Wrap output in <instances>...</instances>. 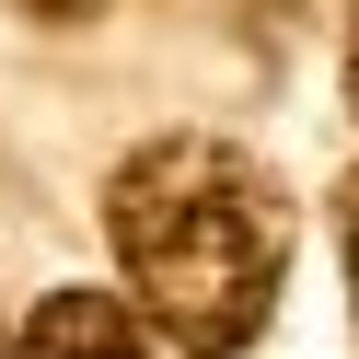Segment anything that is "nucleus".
I'll return each instance as SVG.
<instances>
[{
	"mask_svg": "<svg viewBox=\"0 0 359 359\" xmlns=\"http://www.w3.org/2000/svg\"><path fill=\"white\" fill-rule=\"evenodd\" d=\"M0 359H24V325H0Z\"/></svg>",
	"mask_w": 359,
	"mask_h": 359,
	"instance_id": "6",
	"label": "nucleus"
},
{
	"mask_svg": "<svg viewBox=\"0 0 359 359\" xmlns=\"http://www.w3.org/2000/svg\"><path fill=\"white\" fill-rule=\"evenodd\" d=\"M24 359H151V348H140V313L116 290H47L24 313Z\"/></svg>",
	"mask_w": 359,
	"mask_h": 359,
	"instance_id": "2",
	"label": "nucleus"
},
{
	"mask_svg": "<svg viewBox=\"0 0 359 359\" xmlns=\"http://www.w3.org/2000/svg\"><path fill=\"white\" fill-rule=\"evenodd\" d=\"M336 243H348V325H359V174L336 186Z\"/></svg>",
	"mask_w": 359,
	"mask_h": 359,
	"instance_id": "3",
	"label": "nucleus"
},
{
	"mask_svg": "<svg viewBox=\"0 0 359 359\" xmlns=\"http://www.w3.org/2000/svg\"><path fill=\"white\" fill-rule=\"evenodd\" d=\"M348 104H359V24H348Z\"/></svg>",
	"mask_w": 359,
	"mask_h": 359,
	"instance_id": "5",
	"label": "nucleus"
},
{
	"mask_svg": "<svg viewBox=\"0 0 359 359\" xmlns=\"http://www.w3.org/2000/svg\"><path fill=\"white\" fill-rule=\"evenodd\" d=\"M104 232H116V278L163 348L232 359L266 336L290 290V209L232 140L209 128H163L104 174Z\"/></svg>",
	"mask_w": 359,
	"mask_h": 359,
	"instance_id": "1",
	"label": "nucleus"
},
{
	"mask_svg": "<svg viewBox=\"0 0 359 359\" xmlns=\"http://www.w3.org/2000/svg\"><path fill=\"white\" fill-rule=\"evenodd\" d=\"M12 12H24V24H93L104 0H12Z\"/></svg>",
	"mask_w": 359,
	"mask_h": 359,
	"instance_id": "4",
	"label": "nucleus"
}]
</instances>
